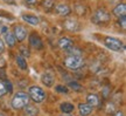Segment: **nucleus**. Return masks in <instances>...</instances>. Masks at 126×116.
Returning <instances> with one entry per match:
<instances>
[{
    "mask_svg": "<svg viewBox=\"0 0 126 116\" xmlns=\"http://www.w3.org/2000/svg\"><path fill=\"white\" fill-rule=\"evenodd\" d=\"M64 28H65L67 31L76 32V31H78V28H79V23H78V21L75 20V19H67L65 23H64Z\"/></svg>",
    "mask_w": 126,
    "mask_h": 116,
    "instance_id": "obj_8",
    "label": "nucleus"
},
{
    "mask_svg": "<svg viewBox=\"0 0 126 116\" xmlns=\"http://www.w3.org/2000/svg\"><path fill=\"white\" fill-rule=\"evenodd\" d=\"M86 102L90 104L91 107H96V106H98L99 103V97L97 94H89L88 96H86Z\"/></svg>",
    "mask_w": 126,
    "mask_h": 116,
    "instance_id": "obj_14",
    "label": "nucleus"
},
{
    "mask_svg": "<svg viewBox=\"0 0 126 116\" xmlns=\"http://www.w3.org/2000/svg\"><path fill=\"white\" fill-rule=\"evenodd\" d=\"M109 20H110V14H109L105 9H102V8L97 9L94 13L92 18H91V21L94 23H97V25L108 23Z\"/></svg>",
    "mask_w": 126,
    "mask_h": 116,
    "instance_id": "obj_5",
    "label": "nucleus"
},
{
    "mask_svg": "<svg viewBox=\"0 0 126 116\" xmlns=\"http://www.w3.org/2000/svg\"><path fill=\"white\" fill-rule=\"evenodd\" d=\"M92 108L89 103H81L79 106H78V110H79V114L81 116H88L90 115L91 112H92Z\"/></svg>",
    "mask_w": 126,
    "mask_h": 116,
    "instance_id": "obj_12",
    "label": "nucleus"
},
{
    "mask_svg": "<svg viewBox=\"0 0 126 116\" xmlns=\"http://www.w3.org/2000/svg\"><path fill=\"white\" fill-rule=\"evenodd\" d=\"M0 116H4V115H2V114H1V113H0Z\"/></svg>",
    "mask_w": 126,
    "mask_h": 116,
    "instance_id": "obj_34",
    "label": "nucleus"
},
{
    "mask_svg": "<svg viewBox=\"0 0 126 116\" xmlns=\"http://www.w3.org/2000/svg\"><path fill=\"white\" fill-rule=\"evenodd\" d=\"M25 114L27 116H35L37 114V109H35L34 107H32V106H26L25 107Z\"/></svg>",
    "mask_w": 126,
    "mask_h": 116,
    "instance_id": "obj_19",
    "label": "nucleus"
},
{
    "mask_svg": "<svg viewBox=\"0 0 126 116\" xmlns=\"http://www.w3.org/2000/svg\"><path fill=\"white\" fill-rule=\"evenodd\" d=\"M15 61H16V65L19 66L20 69H22V70H26L27 69V62H26V60L23 56H21L20 54L16 55V58H15Z\"/></svg>",
    "mask_w": 126,
    "mask_h": 116,
    "instance_id": "obj_17",
    "label": "nucleus"
},
{
    "mask_svg": "<svg viewBox=\"0 0 126 116\" xmlns=\"http://www.w3.org/2000/svg\"><path fill=\"white\" fill-rule=\"evenodd\" d=\"M41 81H42V83L46 85L47 87H51L55 82V77L51 73L47 71V73H43V74H42V76H41Z\"/></svg>",
    "mask_w": 126,
    "mask_h": 116,
    "instance_id": "obj_9",
    "label": "nucleus"
},
{
    "mask_svg": "<svg viewBox=\"0 0 126 116\" xmlns=\"http://www.w3.org/2000/svg\"><path fill=\"white\" fill-rule=\"evenodd\" d=\"M118 23H119V25L122 26V28H124V29H125V28H126V17H125V15H122V17H119V20H118Z\"/></svg>",
    "mask_w": 126,
    "mask_h": 116,
    "instance_id": "obj_25",
    "label": "nucleus"
},
{
    "mask_svg": "<svg viewBox=\"0 0 126 116\" xmlns=\"http://www.w3.org/2000/svg\"><path fill=\"white\" fill-rule=\"evenodd\" d=\"M27 4H29V5H34V4H36L37 2V0H25Z\"/></svg>",
    "mask_w": 126,
    "mask_h": 116,
    "instance_id": "obj_31",
    "label": "nucleus"
},
{
    "mask_svg": "<svg viewBox=\"0 0 126 116\" xmlns=\"http://www.w3.org/2000/svg\"><path fill=\"white\" fill-rule=\"evenodd\" d=\"M5 65H6V61L0 56V68H5Z\"/></svg>",
    "mask_w": 126,
    "mask_h": 116,
    "instance_id": "obj_28",
    "label": "nucleus"
},
{
    "mask_svg": "<svg viewBox=\"0 0 126 116\" xmlns=\"http://www.w3.org/2000/svg\"><path fill=\"white\" fill-rule=\"evenodd\" d=\"M7 94V89H6V87H5L4 82H0V97H2Z\"/></svg>",
    "mask_w": 126,
    "mask_h": 116,
    "instance_id": "obj_24",
    "label": "nucleus"
},
{
    "mask_svg": "<svg viewBox=\"0 0 126 116\" xmlns=\"http://www.w3.org/2000/svg\"><path fill=\"white\" fill-rule=\"evenodd\" d=\"M29 44H31L32 47H34L35 49H42L43 48V44H42V40L41 38L36 33H33L29 38Z\"/></svg>",
    "mask_w": 126,
    "mask_h": 116,
    "instance_id": "obj_7",
    "label": "nucleus"
},
{
    "mask_svg": "<svg viewBox=\"0 0 126 116\" xmlns=\"http://www.w3.org/2000/svg\"><path fill=\"white\" fill-rule=\"evenodd\" d=\"M62 116H71V115H70V114H63Z\"/></svg>",
    "mask_w": 126,
    "mask_h": 116,
    "instance_id": "obj_33",
    "label": "nucleus"
},
{
    "mask_svg": "<svg viewBox=\"0 0 126 116\" xmlns=\"http://www.w3.org/2000/svg\"><path fill=\"white\" fill-rule=\"evenodd\" d=\"M61 110L63 112V114H70L71 112H74V104H71L70 102H64L61 104Z\"/></svg>",
    "mask_w": 126,
    "mask_h": 116,
    "instance_id": "obj_18",
    "label": "nucleus"
},
{
    "mask_svg": "<svg viewBox=\"0 0 126 116\" xmlns=\"http://www.w3.org/2000/svg\"><path fill=\"white\" fill-rule=\"evenodd\" d=\"M104 44H105V46H106L109 49L114 50V52H120V50L124 48V44H123L119 39L113 38V36H106V38L104 39Z\"/></svg>",
    "mask_w": 126,
    "mask_h": 116,
    "instance_id": "obj_4",
    "label": "nucleus"
},
{
    "mask_svg": "<svg viewBox=\"0 0 126 116\" xmlns=\"http://www.w3.org/2000/svg\"><path fill=\"white\" fill-rule=\"evenodd\" d=\"M56 12L60 14V15H62V17H67L68 14L70 13V7L68 6V5H65V4H60V5H57L56 6Z\"/></svg>",
    "mask_w": 126,
    "mask_h": 116,
    "instance_id": "obj_13",
    "label": "nucleus"
},
{
    "mask_svg": "<svg viewBox=\"0 0 126 116\" xmlns=\"http://www.w3.org/2000/svg\"><path fill=\"white\" fill-rule=\"evenodd\" d=\"M114 116H124V113L123 112H117V114H116Z\"/></svg>",
    "mask_w": 126,
    "mask_h": 116,
    "instance_id": "obj_32",
    "label": "nucleus"
},
{
    "mask_svg": "<svg viewBox=\"0 0 126 116\" xmlns=\"http://www.w3.org/2000/svg\"><path fill=\"white\" fill-rule=\"evenodd\" d=\"M83 59L81 55H68L64 60V66L69 69L76 70L83 66Z\"/></svg>",
    "mask_w": 126,
    "mask_h": 116,
    "instance_id": "obj_3",
    "label": "nucleus"
},
{
    "mask_svg": "<svg viewBox=\"0 0 126 116\" xmlns=\"http://www.w3.org/2000/svg\"><path fill=\"white\" fill-rule=\"evenodd\" d=\"M59 46L61 49L68 50V49H70L74 47V41H72L71 39H69V38H62V39H60V41H59Z\"/></svg>",
    "mask_w": 126,
    "mask_h": 116,
    "instance_id": "obj_10",
    "label": "nucleus"
},
{
    "mask_svg": "<svg viewBox=\"0 0 126 116\" xmlns=\"http://www.w3.org/2000/svg\"><path fill=\"white\" fill-rule=\"evenodd\" d=\"M0 77H1V79H6V75H5L4 68H0Z\"/></svg>",
    "mask_w": 126,
    "mask_h": 116,
    "instance_id": "obj_29",
    "label": "nucleus"
},
{
    "mask_svg": "<svg viewBox=\"0 0 126 116\" xmlns=\"http://www.w3.org/2000/svg\"><path fill=\"white\" fill-rule=\"evenodd\" d=\"M4 50H5V44H4V41L0 39V54L2 53Z\"/></svg>",
    "mask_w": 126,
    "mask_h": 116,
    "instance_id": "obj_27",
    "label": "nucleus"
},
{
    "mask_svg": "<svg viewBox=\"0 0 126 116\" xmlns=\"http://www.w3.org/2000/svg\"><path fill=\"white\" fill-rule=\"evenodd\" d=\"M21 18H22L23 21H26L27 23L33 25V26H36V25H39V23H40L39 18L36 15H33V14H22Z\"/></svg>",
    "mask_w": 126,
    "mask_h": 116,
    "instance_id": "obj_11",
    "label": "nucleus"
},
{
    "mask_svg": "<svg viewBox=\"0 0 126 116\" xmlns=\"http://www.w3.org/2000/svg\"><path fill=\"white\" fill-rule=\"evenodd\" d=\"M113 14L117 17H122L126 14V5L125 4H119L113 8Z\"/></svg>",
    "mask_w": 126,
    "mask_h": 116,
    "instance_id": "obj_15",
    "label": "nucleus"
},
{
    "mask_svg": "<svg viewBox=\"0 0 126 116\" xmlns=\"http://www.w3.org/2000/svg\"><path fill=\"white\" fill-rule=\"evenodd\" d=\"M14 38H15V40L18 41H23L26 38H27V31H26V28L22 26V25H16V26H14V33H13Z\"/></svg>",
    "mask_w": 126,
    "mask_h": 116,
    "instance_id": "obj_6",
    "label": "nucleus"
},
{
    "mask_svg": "<svg viewBox=\"0 0 126 116\" xmlns=\"http://www.w3.org/2000/svg\"><path fill=\"white\" fill-rule=\"evenodd\" d=\"M29 103V95L26 93H16L12 98V107L15 110H20V109H23V108Z\"/></svg>",
    "mask_w": 126,
    "mask_h": 116,
    "instance_id": "obj_1",
    "label": "nucleus"
},
{
    "mask_svg": "<svg viewBox=\"0 0 126 116\" xmlns=\"http://www.w3.org/2000/svg\"><path fill=\"white\" fill-rule=\"evenodd\" d=\"M28 95L36 103H42L46 100V97H47L45 90L42 89L41 87H39V86H32V87H29Z\"/></svg>",
    "mask_w": 126,
    "mask_h": 116,
    "instance_id": "obj_2",
    "label": "nucleus"
},
{
    "mask_svg": "<svg viewBox=\"0 0 126 116\" xmlns=\"http://www.w3.org/2000/svg\"><path fill=\"white\" fill-rule=\"evenodd\" d=\"M29 49L27 48V47H25V46H21L20 47V55L21 56H23V58H28L29 56Z\"/></svg>",
    "mask_w": 126,
    "mask_h": 116,
    "instance_id": "obj_21",
    "label": "nucleus"
},
{
    "mask_svg": "<svg viewBox=\"0 0 126 116\" xmlns=\"http://www.w3.org/2000/svg\"><path fill=\"white\" fill-rule=\"evenodd\" d=\"M42 6H43V8L47 9V11H49L54 7V0H43L42 1Z\"/></svg>",
    "mask_w": 126,
    "mask_h": 116,
    "instance_id": "obj_20",
    "label": "nucleus"
},
{
    "mask_svg": "<svg viewBox=\"0 0 126 116\" xmlns=\"http://www.w3.org/2000/svg\"><path fill=\"white\" fill-rule=\"evenodd\" d=\"M4 85H5V87H6V89H7V93H12L13 92V87H12V83L9 82V81H5L4 82Z\"/></svg>",
    "mask_w": 126,
    "mask_h": 116,
    "instance_id": "obj_26",
    "label": "nucleus"
},
{
    "mask_svg": "<svg viewBox=\"0 0 126 116\" xmlns=\"http://www.w3.org/2000/svg\"><path fill=\"white\" fill-rule=\"evenodd\" d=\"M69 87H70L71 89H74L75 92H79V90H82V86L79 85V83L75 82V81L70 82V83H69Z\"/></svg>",
    "mask_w": 126,
    "mask_h": 116,
    "instance_id": "obj_22",
    "label": "nucleus"
},
{
    "mask_svg": "<svg viewBox=\"0 0 126 116\" xmlns=\"http://www.w3.org/2000/svg\"><path fill=\"white\" fill-rule=\"evenodd\" d=\"M4 2H6V4H9V5H14L15 4V0H2Z\"/></svg>",
    "mask_w": 126,
    "mask_h": 116,
    "instance_id": "obj_30",
    "label": "nucleus"
},
{
    "mask_svg": "<svg viewBox=\"0 0 126 116\" xmlns=\"http://www.w3.org/2000/svg\"><path fill=\"white\" fill-rule=\"evenodd\" d=\"M55 90L57 92V93H61V94H68L69 89H68L65 86H56L55 87Z\"/></svg>",
    "mask_w": 126,
    "mask_h": 116,
    "instance_id": "obj_23",
    "label": "nucleus"
},
{
    "mask_svg": "<svg viewBox=\"0 0 126 116\" xmlns=\"http://www.w3.org/2000/svg\"><path fill=\"white\" fill-rule=\"evenodd\" d=\"M4 40L9 47H13V46L15 45V41H16L15 38H14V35L12 33H9L8 31L6 32V33H4Z\"/></svg>",
    "mask_w": 126,
    "mask_h": 116,
    "instance_id": "obj_16",
    "label": "nucleus"
}]
</instances>
